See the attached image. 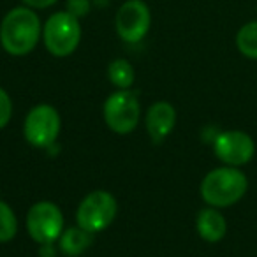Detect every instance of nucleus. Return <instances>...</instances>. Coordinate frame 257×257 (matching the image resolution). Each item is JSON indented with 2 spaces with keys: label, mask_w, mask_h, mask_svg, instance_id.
<instances>
[{
  "label": "nucleus",
  "mask_w": 257,
  "mask_h": 257,
  "mask_svg": "<svg viewBox=\"0 0 257 257\" xmlns=\"http://www.w3.org/2000/svg\"><path fill=\"white\" fill-rule=\"evenodd\" d=\"M44 46L55 57H69L76 51L81 41L79 20L67 11L55 13L48 18L43 29Z\"/></svg>",
  "instance_id": "3"
},
{
  "label": "nucleus",
  "mask_w": 257,
  "mask_h": 257,
  "mask_svg": "<svg viewBox=\"0 0 257 257\" xmlns=\"http://www.w3.org/2000/svg\"><path fill=\"white\" fill-rule=\"evenodd\" d=\"M41 39V20L27 6L15 8L0 25V43L13 57L29 55Z\"/></svg>",
  "instance_id": "1"
},
{
  "label": "nucleus",
  "mask_w": 257,
  "mask_h": 257,
  "mask_svg": "<svg viewBox=\"0 0 257 257\" xmlns=\"http://www.w3.org/2000/svg\"><path fill=\"white\" fill-rule=\"evenodd\" d=\"M92 243V232L83 227H69L60 236V250L69 257H78L85 252Z\"/></svg>",
  "instance_id": "12"
},
{
  "label": "nucleus",
  "mask_w": 257,
  "mask_h": 257,
  "mask_svg": "<svg viewBox=\"0 0 257 257\" xmlns=\"http://www.w3.org/2000/svg\"><path fill=\"white\" fill-rule=\"evenodd\" d=\"M197 234L208 243H217L227 232V222H225L224 215L217 210V208L210 206L199 211L196 220Z\"/></svg>",
  "instance_id": "11"
},
{
  "label": "nucleus",
  "mask_w": 257,
  "mask_h": 257,
  "mask_svg": "<svg viewBox=\"0 0 257 257\" xmlns=\"http://www.w3.org/2000/svg\"><path fill=\"white\" fill-rule=\"evenodd\" d=\"M27 229L37 243L51 245L64 232V215L55 203L39 201L29 210Z\"/></svg>",
  "instance_id": "6"
},
{
  "label": "nucleus",
  "mask_w": 257,
  "mask_h": 257,
  "mask_svg": "<svg viewBox=\"0 0 257 257\" xmlns=\"http://www.w3.org/2000/svg\"><path fill=\"white\" fill-rule=\"evenodd\" d=\"M140 99L131 90H118L104 102V120L116 134H131L140 123Z\"/></svg>",
  "instance_id": "4"
},
{
  "label": "nucleus",
  "mask_w": 257,
  "mask_h": 257,
  "mask_svg": "<svg viewBox=\"0 0 257 257\" xmlns=\"http://www.w3.org/2000/svg\"><path fill=\"white\" fill-rule=\"evenodd\" d=\"M22 2L30 9H46L51 8L53 4H57L58 0H22Z\"/></svg>",
  "instance_id": "18"
},
{
  "label": "nucleus",
  "mask_w": 257,
  "mask_h": 257,
  "mask_svg": "<svg viewBox=\"0 0 257 257\" xmlns=\"http://www.w3.org/2000/svg\"><path fill=\"white\" fill-rule=\"evenodd\" d=\"M114 25H116V32L121 41L128 44L140 43L150 30V9L143 0H127L118 9Z\"/></svg>",
  "instance_id": "8"
},
{
  "label": "nucleus",
  "mask_w": 257,
  "mask_h": 257,
  "mask_svg": "<svg viewBox=\"0 0 257 257\" xmlns=\"http://www.w3.org/2000/svg\"><path fill=\"white\" fill-rule=\"evenodd\" d=\"M90 0H67V13L72 15L74 18H85L90 13Z\"/></svg>",
  "instance_id": "17"
},
{
  "label": "nucleus",
  "mask_w": 257,
  "mask_h": 257,
  "mask_svg": "<svg viewBox=\"0 0 257 257\" xmlns=\"http://www.w3.org/2000/svg\"><path fill=\"white\" fill-rule=\"evenodd\" d=\"M18 231V222L13 208L8 203L0 201V243L11 241Z\"/></svg>",
  "instance_id": "15"
},
{
  "label": "nucleus",
  "mask_w": 257,
  "mask_h": 257,
  "mask_svg": "<svg viewBox=\"0 0 257 257\" xmlns=\"http://www.w3.org/2000/svg\"><path fill=\"white\" fill-rule=\"evenodd\" d=\"M116 217V199L106 190L90 192L79 203L76 220L78 225L88 232H100Z\"/></svg>",
  "instance_id": "5"
},
{
  "label": "nucleus",
  "mask_w": 257,
  "mask_h": 257,
  "mask_svg": "<svg viewBox=\"0 0 257 257\" xmlns=\"http://www.w3.org/2000/svg\"><path fill=\"white\" fill-rule=\"evenodd\" d=\"M213 152L225 166L239 168L248 164L255 155V143L243 131H224L213 140Z\"/></svg>",
  "instance_id": "9"
},
{
  "label": "nucleus",
  "mask_w": 257,
  "mask_h": 257,
  "mask_svg": "<svg viewBox=\"0 0 257 257\" xmlns=\"http://www.w3.org/2000/svg\"><path fill=\"white\" fill-rule=\"evenodd\" d=\"M248 189L245 173L232 166L211 169L201 182V197L213 208H229L236 204Z\"/></svg>",
  "instance_id": "2"
},
{
  "label": "nucleus",
  "mask_w": 257,
  "mask_h": 257,
  "mask_svg": "<svg viewBox=\"0 0 257 257\" xmlns=\"http://www.w3.org/2000/svg\"><path fill=\"white\" fill-rule=\"evenodd\" d=\"M23 133H25V140L32 147H51L60 133V114L50 104H37L27 114Z\"/></svg>",
  "instance_id": "7"
},
{
  "label": "nucleus",
  "mask_w": 257,
  "mask_h": 257,
  "mask_svg": "<svg viewBox=\"0 0 257 257\" xmlns=\"http://www.w3.org/2000/svg\"><path fill=\"white\" fill-rule=\"evenodd\" d=\"M107 78L113 83L116 88L120 90H128L133 86L134 79H136V72H134V67L128 64L123 58H116L109 64L107 67Z\"/></svg>",
  "instance_id": "13"
},
{
  "label": "nucleus",
  "mask_w": 257,
  "mask_h": 257,
  "mask_svg": "<svg viewBox=\"0 0 257 257\" xmlns=\"http://www.w3.org/2000/svg\"><path fill=\"white\" fill-rule=\"evenodd\" d=\"M13 116V102L9 93L4 88H0V128H4Z\"/></svg>",
  "instance_id": "16"
},
{
  "label": "nucleus",
  "mask_w": 257,
  "mask_h": 257,
  "mask_svg": "<svg viewBox=\"0 0 257 257\" xmlns=\"http://www.w3.org/2000/svg\"><path fill=\"white\" fill-rule=\"evenodd\" d=\"M236 48L243 57L257 60V20L248 22L236 34Z\"/></svg>",
  "instance_id": "14"
},
{
  "label": "nucleus",
  "mask_w": 257,
  "mask_h": 257,
  "mask_svg": "<svg viewBox=\"0 0 257 257\" xmlns=\"http://www.w3.org/2000/svg\"><path fill=\"white\" fill-rule=\"evenodd\" d=\"M176 123V111L166 100L152 104L147 114V128L154 143H161L171 134Z\"/></svg>",
  "instance_id": "10"
}]
</instances>
